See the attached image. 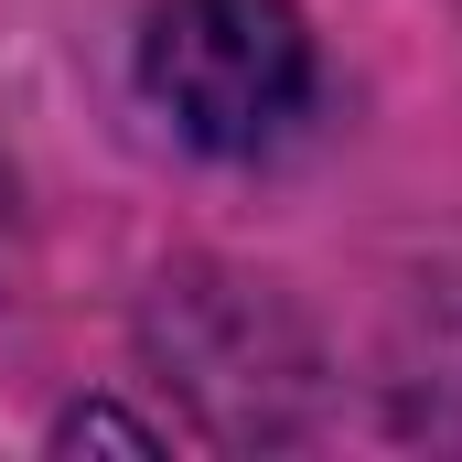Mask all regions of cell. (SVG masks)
I'll return each instance as SVG.
<instances>
[{
	"label": "cell",
	"instance_id": "obj_1",
	"mask_svg": "<svg viewBox=\"0 0 462 462\" xmlns=\"http://www.w3.org/2000/svg\"><path fill=\"white\" fill-rule=\"evenodd\" d=\"M140 87L194 151H258L312 97V32L291 0H162L140 32Z\"/></svg>",
	"mask_w": 462,
	"mask_h": 462
},
{
	"label": "cell",
	"instance_id": "obj_2",
	"mask_svg": "<svg viewBox=\"0 0 462 462\" xmlns=\"http://www.w3.org/2000/svg\"><path fill=\"white\" fill-rule=\"evenodd\" d=\"M54 441H65V452H87V441H108V452H151V430H140V420H118V409H76Z\"/></svg>",
	"mask_w": 462,
	"mask_h": 462
}]
</instances>
